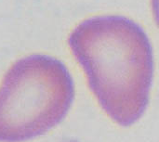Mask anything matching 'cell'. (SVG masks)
<instances>
[{
  "label": "cell",
  "mask_w": 159,
  "mask_h": 142,
  "mask_svg": "<svg viewBox=\"0 0 159 142\" xmlns=\"http://www.w3.org/2000/svg\"><path fill=\"white\" fill-rule=\"evenodd\" d=\"M68 44L104 113L121 126L136 124L149 105L154 77L145 31L124 16H96L80 22Z\"/></svg>",
  "instance_id": "1"
},
{
  "label": "cell",
  "mask_w": 159,
  "mask_h": 142,
  "mask_svg": "<svg viewBox=\"0 0 159 142\" xmlns=\"http://www.w3.org/2000/svg\"><path fill=\"white\" fill-rule=\"evenodd\" d=\"M74 99V80L62 61L43 54L18 60L0 86V142L47 134L64 120Z\"/></svg>",
  "instance_id": "2"
},
{
  "label": "cell",
  "mask_w": 159,
  "mask_h": 142,
  "mask_svg": "<svg viewBox=\"0 0 159 142\" xmlns=\"http://www.w3.org/2000/svg\"><path fill=\"white\" fill-rule=\"evenodd\" d=\"M151 7L154 19L159 28V0H151Z\"/></svg>",
  "instance_id": "3"
}]
</instances>
